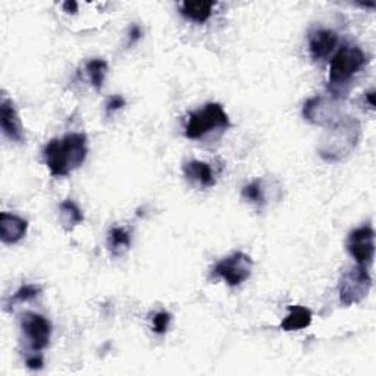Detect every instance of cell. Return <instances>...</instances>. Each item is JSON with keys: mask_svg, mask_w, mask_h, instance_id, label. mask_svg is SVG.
Listing matches in <instances>:
<instances>
[{"mask_svg": "<svg viewBox=\"0 0 376 376\" xmlns=\"http://www.w3.org/2000/svg\"><path fill=\"white\" fill-rule=\"evenodd\" d=\"M42 292V288L37 287V285H33V284H27V285H23L21 288H19L13 297L12 300L13 302H28V300H33L35 299V297Z\"/></svg>", "mask_w": 376, "mask_h": 376, "instance_id": "cell-20", "label": "cell"}, {"mask_svg": "<svg viewBox=\"0 0 376 376\" xmlns=\"http://www.w3.org/2000/svg\"><path fill=\"white\" fill-rule=\"evenodd\" d=\"M372 287V278L366 266L355 265L346 270L340 280L338 292L344 306L358 304L366 299Z\"/></svg>", "mask_w": 376, "mask_h": 376, "instance_id": "cell-5", "label": "cell"}, {"mask_svg": "<svg viewBox=\"0 0 376 376\" xmlns=\"http://www.w3.org/2000/svg\"><path fill=\"white\" fill-rule=\"evenodd\" d=\"M360 124L350 116H343L328 127L319 153L326 161H338L347 156L359 142Z\"/></svg>", "mask_w": 376, "mask_h": 376, "instance_id": "cell-2", "label": "cell"}, {"mask_svg": "<svg viewBox=\"0 0 376 376\" xmlns=\"http://www.w3.org/2000/svg\"><path fill=\"white\" fill-rule=\"evenodd\" d=\"M124 106H125V98L123 96H112V97H109L106 110H108V113H112V112L123 109Z\"/></svg>", "mask_w": 376, "mask_h": 376, "instance_id": "cell-22", "label": "cell"}, {"mask_svg": "<svg viewBox=\"0 0 376 376\" xmlns=\"http://www.w3.org/2000/svg\"><path fill=\"white\" fill-rule=\"evenodd\" d=\"M215 2H205V0H187L181 4V13L188 18L190 21L203 24L212 15Z\"/></svg>", "mask_w": 376, "mask_h": 376, "instance_id": "cell-14", "label": "cell"}, {"mask_svg": "<svg viewBox=\"0 0 376 376\" xmlns=\"http://www.w3.org/2000/svg\"><path fill=\"white\" fill-rule=\"evenodd\" d=\"M347 250L358 265L366 266L372 262L375 254V231L372 227H360L354 229L347 239Z\"/></svg>", "mask_w": 376, "mask_h": 376, "instance_id": "cell-9", "label": "cell"}, {"mask_svg": "<svg viewBox=\"0 0 376 376\" xmlns=\"http://www.w3.org/2000/svg\"><path fill=\"white\" fill-rule=\"evenodd\" d=\"M142 28L140 27H138V25H131V28H130V43L132 45V43H135V42H138V40H140V38H142Z\"/></svg>", "mask_w": 376, "mask_h": 376, "instance_id": "cell-24", "label": "cell"}, {"mask_svg": "<svg viewBox=\"0 0 376 376\" xmlns=\"http://www.w3.org/2000/svg\"><path fill=\"white\" fill-rule=\"evenodd\" d=\"M64 11L68 13H76L78 12V4L74 2V0H68V2L64 4Z\"/></svg>", "mask_w": 376, "mask_h": 376, "instance_id": "cell-25", "label": "cell"}, {"mask_svg": "<svg viewBox=\"0 0 376 376\" xmlns=\"http://www.w3.org/2000/svg\"><path fill=\"white\" fill-rule=\"evenodd\" d=\"M108 62L103 61V59H91V61L87 62L86 65V71L89 74V78H90V83L91 86L96 89V90H101L103 87V83H105V76H106V72H108Z\"/></svg>", "mask_w": 376, "mask_h": 376, "instance_id": "cell-18", "label": "cell"}, {"mask_svg": "<svg viewBox=\"0 0 376 376\" xmlns=\"http://www.w3.org/2000/svg\"><path fill=\"white\" fill-rule=\"evenodd\" d=\"M131 247V234L123 227H113L108 235V249L112 256L120 257Z\"/></svg>", "mask_w": 376, "mask_h": 376, "instance_id": "cell-16", "label": "cell"}, {"mask_svg": "<svg viewBox=\"0 0 376 376\" xmlns=\"http://www.w3.org/2000/svg\"><path fill=\"white\" fill-rule=\"evenodd\" d=\"M368 62V57L360 47L344 46L335 53L329 68V81L344 84L358 74Z\"/></svg>", "mask_w": 376, "mask_h": 376, "instance_id": "cell-4", "label": "cell"}, {"mask_svg": "<svg viewBox=\"0 0 376 376\" xmlns=\"http://www.w3.org/2000/svg\"><path fill=\"white\" fill-rule=\"evenodd\" d=\"M313 314L310 309L303 307V306H291L290 313L287 314V318L283 321L281 328L284 331H300L307 328L312 324Z\"/></svg>", "mask_w": 376, "mask_h": 376, "instance_id": "cell-15", "label": "cell"}, {"mask_svg": "<svg viewBox=\"0 0 376 376\" xmlns=\"http://www.w3.org/2000/svg\"><path fill=\"white\" fill-rule=\"evenodd\" d=\"M303 116L314 125L329 127L341 118L340 106L331 98L318 96L306 102L303 108Z\"/></svg>", "mask_w": 376, "mask_h": 376, "instance_id": "cell-8", "label": "cell"}, {"mask_svg": "<svg viewBox=\"0 0 376 376\" xmlns=\"http://www.w3.org/2000/svg\"><path fill=\"white\" fill-rule=\"evenodd\" d=\"M365 97H366V101H368L369 106H370L372 109H375V91L372 90V91L366 93V94H365Z\"/></svg>", "mask_w": 376, "mask_h": 376, "instance_id": "cell-26", "label": "cell"}, {"mask_svg": "<svg viewBox=\"0 0 376 376\" xmlns=\"http://www.w3.org/2000/svg\"><path fill=\"white\" fill-rule=\"evenodd\" d=\"M171 314L168 312H159V313H156L154 314V318H153V331L156 334H165L169 328V324H171Z\"/></svg>", "mask_w": 376, "mask_h": 376, "instance_id": "cell-21", "label": "cell"}, {"mask_svg": "<svg viewBox=\"0 0 376 376\" xmlns=\"http://www.w3.org/2000/svg\"><path fill=\"white\" fill-rule=\"evenodd\" d=\"M25 363H27V366H28L30 369H35V370H38V369H42V368H43L45 360H43L42 355H31V358L27 359Z\"/></svg>", "mask_w": 376, "mask_h": 376, "instance_id": "cell-23", "label": "cell"}, {"mask_svg": "<svg viewBox=\"0 0 376 376\" xmlns=\"http://www.w3.org/2000/svg\"><path fill=\"white\" fill-rule=\"evenodd\" d=\"M28 222L21 216L2 212L0 213V239L6 244L21 241L27 234Z\"/></svg>", "mask_w": 376, "mask_h": 376, "instance_id": "cell-11", "label": "cell"}, {"mask_svg": "<svg viewBox=\"0 0 376 376\" xmlns=\"http://www.w3.org/2000/svg\"><path fill=\"white\" fill-rule=\"evenodd\" d=\"M0 125H2L4 134L11 142L23 143L25 140L24 130L21 121H19L18 112L12 101H9V98H6L5 96L2 97V103H0Z\"/></svg>", "mask_w": 376, "mask_h": 376, "instance_id": "cell-10", "label": "cell"}, {"mask_svg": "<svg viewBox=\"0 0 376 376\" xmlns=\"http://www.w3.org/2000/svg\"><path fill=\"white\" fill-rule=\"evenodd\" d=\"M229 127V116L220 103H207L202 109L188 115L186 125V137L199 140L216 130H227Z\"/></svg>", "mask_w": 376, "mask_h": 376, "instance_id": "cell-3", "label": "cell"}, {"mask_svg": "<svg viewBox=\"0 0 376 376\" xmlns=\"http://www.w3.org/2000/svg\"><path fill=\"white\" fill-rule=\"evenodd\" d=\"M59 221L65 231H72L75 227L84 222V215L81 209L72 200H65L59 206Z\"/></svg>", "mask_w": 376, "mask_h": 376, "instance_id": "cell-17", "label": "cell"}, {"mask_svg": "<svg viewBox=\"0 0 376 376\" xmlns=\"http://www.w3.org/2000/svg\"><path fill=\"white\" fill-rule=\"evenodd\" d=\"M187 180L202 187H213L216 184L215 172L209 164L200 161H190L183 168Z\"/></svg>", "mask_w": 376, "mask_h": 376, "instance_id": "cell-13", "label": "cell"}, {"mask_svg": "<svg viewBox=\"0 0 376 376\" xmlns=\"http://www.w3.org/2000/svg\"><path fill=\"white\" fill-rule=\"evenodd\" d=\"M21 326L33 351H42L49 346L52 336V325L43 314L33 312L25 313Z\"/></svg>", "mask_w": 376, "mask_h": 376, "instance_id": "cell-7", "label": "cell"}, {"mask_svg": "<svg viewBox=\"0 0 376 376\" xmlns=\"http://www.w3.org/2000/svg\"><path fill=\"white\" fill-rule=\"evenodd\" d=\"M251 269V257L243 251H235L217 262L213 268V273L222 278L229 287H239L250 278Z\"/></svg>", "mask_w": 376, "mask_h": 376, "instance_id": "cell-6", "label": "cell"}, {"mask_svg": "<svg viewBox=\"0 0 376 376\" xmlns=\"http://www.w3.org/2000/svg\"><path fill=\"white\" fill-rule=\"evenodd\" d=\"M87 153V135L71 132L62 138L50 140L45 146L43 157L53 176H67L86 162Z\"/></svg>", "mask_w": 376, "mask_h": 376, "instance_id": "cell-1", "label": "cell"}, {"mask_svg": "<svg viewBox=\"0 0 376 376\" xmlns=\"http://www.w3.org/2000/svg\"><path fill=\"white\" fill-rule=\"evenodd\" d=\"M338 43V35L332 30H318L309 37V50L313 59L326 57Z\"/></svg>", "mask_w": 376, "mask_h": 376, "instance_id": "cell-12", "label": "cell"}, {"mask_svg": "<svg viewBox=\"0 0 376 376\" xmlns=\"http://www.w3.org/2000/svg\"><path fill=\"white\" fill-rule=\"evenodd\" d=\"M241 195L246 200L257 205V206H263L266 203V195H265V188H263V181L262 180H254L253 183L247 184Z\"/></svg>", "mask_w": 376, "mask_h": 376, "instance_id": "cell-19", "label": "cell"}]
</instances>
